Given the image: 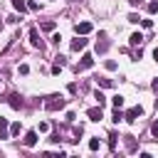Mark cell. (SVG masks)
I'll use <instances>...</instances> for the list:
<instances>
[{"instance_id":"1","label":"cell","mask_w":158,"mask_h":158,"mask_svg":"<svg viewBox=\"0 0 158 158\" xmlns=\"http://www.w3.org/2000/svg\"><path fill=\"white\" fill-rule=\"evenodd\" d=\"M64 104H67V99H62V96H49V99L44 101V109H47V111H59V109H64Z\"/></svg>"},{"instance_id":"2","label":"cell","mask_w":158,"mask_h":158,"mask_svg":"<svg viewBox=\"0 0 158 158\" xmlns=\"http://www.w3.org/2000/svg\"><path fill=\"white\" fill-rule=\"evenodd\" d=\"M141 116H143V106H133V109H128V111L123 114V121L133 123V121H138Z\"/></svg>"},{"instance_id":"3","label":"cell","mask_w":158,"mask_h":158,"mask_svg":"<svg viewBox=\"0 0 158 158\" xmlns=\"http://www.w3.org/2000/svg\"><path fill=\"white\" fill-rule=\"evenodd\" d=\"M91 30H94V25H91V22H86V20H84V22H77V25H74V32H77V35H89Z\"/></svg>"},{"instance_id":"4","label":"cell","mask_w":158,"mask_h":158,"mask_svg":"<svg viewBox=\"0 0 158 158\" xmlns=\"http://www.w3.org/2000/svg\"><path fill=\"white\" fill-rule=\"evenodd\" d=\"M89 67H94V57H91V54H84V57H81V62H79L74 69H77V72H81V69H89Z\"/></svg>"},{"instance_id":"5","label":"cell","mask_w":158,"mask_h":158,"mask_svg":"<svg viewBox=\"0 0 158 158\" xmlns=\"http://www.w3.org/2000/svg\"><path fill=\"white\" fill-rule=\"evenodd\" d=\"M22 143H25L27 148H35V146H37V131H27L25 138H22Z\"/></svg>"},{"instance_id":"6","label":"cell","mask_w":158,"mask_h":158,"mask_svg":"<svg viewBox=\"0 0 158 158\" xmlns=\"http://www.w3.org/2000/svg\"><path fill=\"white\" fill-rule=\"evenodd\" d=\"M30 44L42 49V40H40V32H37V27H30Z\"/></svg>"},{"instance_id":"7","label":"cell","mask_w":158,"mask_h":158,"mask_svg":"<svg viewBox=\"0 0 158 158\" xmlns=\"http://www.w3.org/2000/svg\"><path fill=\"white\" fill-rule=\"evenodd\" d=\"M86 116H89V121H101V116H104V111H101V106L96 104L94 109H89V111H86Z\"/></svg>"},{"instance_id":"8","label":"cell","mask_w":158,"mask_h":158,"mask_svg":"<svg viewBox=\"0 0 158 158\" xmlns=\"http://www.w3.org/2000/svg\"><path fill=\"white\" fill-rule=\"evenodd\" d=\"M7 104H10L12 109H22V104H25V101H22V96H20V94H10V96H7Z\"/></svg>"},{"instance_id":"9","label":"cell","mask_w":158,"mask_h":158,"mask_svg":"<svg viewBox=\"0 0 158 158\" xmlns=\"http://www.w3.org/2000/svg\"><path fill=\"white\" fill-rule=\"evenodd\" d=\"M86 47V40H84V35L79 37L77 35V40H72V52H79V49H84Z\"/></svg>"},{"instance_id":"10","label":"cell","mask_w":158,"mask_h":158,"mask_svg":"<svg viewBox=\"0 0 158 158\" xmlns=\"http://www.w3.org/2000/svg\"><path fill=\"white\" fill-rule=\"evenodd\" d=\"M96 84H99L101 89H111V86H114V79H109V77H99Z\"/></svg>"},{"instance_id":"11","label":"cell","mask_w":158,"mask_h":158,"mask_svg":"<svg viewBox=\"0 0 158 158\" xmlns=\"http://www.w3.org/2000/svg\"><path fill=\"white\" fill-rule=\"evenodd\" d=\"M128 42H131V44H133V47H138V44H141V42H143V35H141V32H133V35H131V37H128Z\"/></svg>"},{"instance_id":"12","label":"cell","mask_w":158,"mask_h":158,"mask_svg":"<svg viewBox=\"0 0 158 158\" xmlns=\"http://www.w3.org/2000/svg\"><path fill=\"white\" fill-rule=\"evenodd\" d=\"M0 138H7V118L0 116Z\"/></svg>"},{"instance_id":"13","label":"cell","mask_w":158,"mask_h":158,"mask_svg":"<svg viewBox=\"0 0 158 158\" xmlns=\"http://www.w3.org/2000/svg\"><path fill=\"white\" fill-rule=\"evenodd\" d=\"M40 30H44V32H52V30H54V20H44V22L40 25Z\"/></svg>"},{"instance_id":"14","label":"cell","mask_w":158,"mask_h":158,"mask_svg":"<svg viewBox=\"0 0 158 158\" xmlns=\"http://www.w3.org/2000/svg\"><path fill=\"white\" fill-rule=\"evenodd\" d=\"M111 104H114V109H121V106H123V96H121V94L111 96Z\"/></svg>"},{"instance_id":"15","label":"cell","mask_w":158,"mask_h":158,"mask_svg":"<svg viewBox=\"0 0 158 158\" xmlns=\"http://www.w3.org/2000/svg\"><path fill=\"white\" fill-rule=\"evenodd\" d=\"M94 99H96V104H99V106H104V104H106V96H104V94H101L99 89L94 91Z\"/></svg>"},{"instance_id":"16","label":"cell","mask_w":158,"mask_h":158,"mask_svg":"<svg viewBox=\"0 0 158 158\" xmlns=\"http://www.w3.org/2000/svg\"><path fill=\"white\" fill-rule=\"evenodd\" d=\"M126 148H128V153L136 151V141H133V136H126Z\"/></svg>"},{"instance_id":"17","label":"cell","mask_w":158,"mask_h":158,"mask_svg":"<svg viewBox=\"0 0 158 158\" xmlns=\"http://www.w3.org/2000/svg\"><path fill=\"white\" fill-rule=\"evenodd\" d=\"M20 128H22V126H20V121H15V123L10 126V136H20Z\"/></svg>"},{"instance_id":"18","label":"cell","mask_w":158,"mask_h":158,"mask_svg":"<svg viewBox=\"0 0 158 158\" xmlns=\"http://www.w3.org/2000/svg\"><path fill=\"white\" fill-rule=\"evenodd\" d=\"M111 121H114V123H118V121H123V114H121V109H116V111H114V116H111Z\"/></svg>"},{"instance_id":"19","label":"cell","mask_w":158,"mask_h":158,"mask_svg":"<svg viewBox=\"0 0 158 158\" xmlns=\"http://www.w3.org/2000/svg\"><path fill=\"white\" fill-rule=\"evenodd\" d=\"M37 131H40V133H47V131H49V123H47V121H40V123H37Z\"/></svg>"},{"instance_id":"20","label":"cell","mask_w":158,"mask_h":158,"mask_svg":"<svg viewBox=\"0 0 158 158\" xmlns=\"http://www.w3.org/2000/svg\"><path fill=\"white\" fill-rule=\"evenodd\" d=\"M104 67H106V69H109V72H114V69H116V67H118V64H116V62H114V59H106V62H104Z\"/></svg>"},{"instance_id":"21","label":"cell","mask_w":158,"mask_h":158,"mask_svg":"<svg viewBox=\"0 0 158 158\" xmlns=\"http://www.w3.org/2000/svg\"><path fill=\"white\" fill-rule=\"evenodd\" d=\"M116 138H118L116 133H109V148H111V151L116 148Z\"/></svg>"},{"instance_id":"22","label":"cell","mask_w":158,"mask_h":158,"mask_svg":"<svg viewBox=\"0 0 158 158\" xmlns=\"http://www.w3.org/2000/svg\"><path fill=\"white\" fill-rule=\"evenodd\" d=\"M89 151H99V138H89Z\"/></svg>"},{"instance_id":"23","label":"cell","mask_w":158,"mask_h":158,"mask_svg":"<svg viewBox=\"0 0 158 158\" xmlns=\"http://www.w3.org/2000/svg\"><path fill=\"white\" fill-rule=\"evenodd\" d=\"M106 49H109V42H106V40H104V42H99V44H96V52H106Z\"/></svg>"},{"instance_id":"24","label":"cell","mask_w":158,"mask_h":158,"mask_svg":"<svg viewBox=\"0 0 158 158\" xmlns=\"http://www.w3.org/2000/svg\"><path fill=\"white\" fill-rule=\"evenodd\" d=\"M54 64H59V67H64V64H67V57H62V54H57V57H54Z\"/></svg>"},{"instance_id":"25","label":"cell","mask_w":158,"mask_h":158,"mask_svg":"<svg viewBox=\"0 0 158 158\" xmlns=\"http://www.w3.org/2000/svg\"><path fill=\"white\" fill-rule=\"evenodd\" d=\"M148 12H151V15H156V12H158V2H156V0H153V2H148Z\"/></svg>"},{"instance_id":"26","label":"cell","mask_w":158,"mask_h":158,"mask_svg":"<svg viewBox=\"0 0 158 158\" xmlns=\"http://www.w3.org/2000/svg\"><path fill=\"white\" fill-rule=\"evenodd\" d=\"M17 72L25 77V74H30V67H27V64H20V67H17Z\"/></svg>"},{"instance_id":"27","label":"cell","mask_w":158,"mask_h":158,"mask_svg":"<svg viewBox=\"0 0 158 158\" xmlns=\"http://www.w3.org/2000/svg\"><path fill=\"white\" fill-rule=\"evenodd\" d=\"M141 27H146V30H151V27H153V20H141Z\"/></svg>"},{"instance_id":"28","label":"cell","mask_w":158,"mask_h":158,"mask_svg":"<svg viewBox=\"0 0 158 158\" xmlns=\"http://www.w3.org/2000/svg\"><path fill=\"white\" fill-rule=\"evenodd\" d=\"M59 40H62V35H59V32H54V35H52V40H49V42H52V44H59Z\"/></svg>"},{"instance_id":"29","label":"cell","mask_w":158,"mask_h":158,"mask_svg":"<svg viewBox=\"0 0 158 158\" xmlns=\"http://www.w3.org/2000/svg\"><path fill=\"white\" fill-rule=\"evenodd\" d=\"M128 22H141V17H138L136 12H131V15H128Z\"/></svg>"},{"instance_id":"30","label":"cell","mask_w":158,"mask_h":158,"mask_svg":"<svg viewBox=\"0 0 158 158\" xmlns=\"http://www.w3.org/2000/svg\"><path fill=\"white\" fill-rule=\"evenodd\" d=\"M27 10H40V5H37V2L32 0V2H27Z\"/></svg>"},{"instance_id":"31","label":"cell","mask_w":158,"mask_h":158,"mask_svg":"<svg viewBox=\"0 0 158 158\" xmlns=\"http://www.w3.org/2000/svg\"><path fill=\"white\" fill-rule=\"evenodd\" d=\"M151 133H153V136H156V138H158V121H156V123H153V126H151Z\"/></svg>"},{"instance_id":"32","label":"cell","mask_w":158,"mask_h":158,"mask_svg":"<svg viewBox=\"0 0 158 158\" xmlns=\"http://www.w3.org/2000/svg\"><path fill=\"white\" fill-rule=\"evenodd\" d=\"M128 2H131V5H133V7H138V5H141V2H143V0H128Z\"/></svg>"},{"instance_id":"33","label":"cell","mask_w":158,"mask_h":158,"mask_svg":"<svg viewBox=\"0 0 158 158\" xmlns=\"http://www.w3.org/2000/svg\"><path fill=\"white\" fill-rule=\"evenodd\" d=\"M151 86H153V89L158 91V79H153V84H151Z\"/></svg>"},{"instance_id":"34","label":"cell","mask_w":158,"mask_h":158,"mask_svg":"<svg viewBox=\"0 0 158 158\" xmlns=\"http://www.w3.org/2000/svg\"><path fill=\"white\" fill-rule=\"evenodd\" d=\"M153 59H156V62H158V47H156V49H153Z\"/></svg>"},{"instance_id":"35","label":"cell","mask_w":158,"mask_h":158,"mask_svg":"<svg viewBox=\"0 0 158 158\" xmlns=\"http://www.w3.org/2000/svg\"><path fill=\"white\" fill-rule=\"evenodd\" d=\"M0 30H2V20H0Z\"/></svg>"}]
</instances>
